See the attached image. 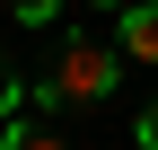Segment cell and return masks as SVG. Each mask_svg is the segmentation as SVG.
Returning <instances> with one entry per match:
<instances>
[{
    "label": "cell",
    "instance_id": "obj_1",
    "mask_svg": "<svg viewBox=\"0 0 158 150\" xmlns=\"http://www.w3.org/2000/svg\"><path fill=\"white\" fill-rule=\"evenodd\" d=\"M114 88H123V53L106 35H62L53 71L35 80V106H106Z\"/></svg>",
    "mask_w": 158,
    "mask_h": 150
},
{
    "label": "cell",
    "instance_id": "obj_2",
    "mask_svg": "<svg viewBox=\"0 0 158 150\" xmlns=\"http://www.w3.org/2000/svg\"><path fill=\"white\" fill-rule=\"evenodd\" d=\"M123 62H158V0H123Z\"/></svg>",
    "mask_w": 158,
    "mask_h": 150
},
{
    "label": "cell",
    "instance_id": "obj_3",
    "mask_svg": "<svg viewBox=\"0 0 158 150\" xmlns=\"http://www.w3.org/2000/svg\"><path fill=\"white\" fill-rule=\"evenodd\" d=\"M0 150H62V141H53L44 124H18V115H9V133H0Z\"/></svg>",
    "mask_w": 158,
    "mask_h": 150
},
{
    "label": "cell",
    "instance_id": "obj_4",
    "mask_svg": "<svg viewBox=\"0 0 158 150\" xmlns=\"http://www.w3.org/2000/svg\"><path fill=\"white\" fill-rule=\"evenodd\" d=\"M9 18H18V27H53V18H62V0H9Z\"/></svg>",
    "mask_w": 158,
    "mask_h": 150
},
{
    "label": "cell",
    "instance_id": "obj_5",
    "mask_svg": "<svg viewBox=\"0 0 158 150\" xmlns=\"http://www.w3.org/2000/svg\"><path fill=\"white\" fill-rule=\"evenodd\" d=\"M141 150H158V97L141 106Z\"/></svg>",
    "mask_w": 158,
    "mask_h": 150
},
{
    "label": "cell",
    "instance_id": "obj_6",
    "mask_svg": "<svg viewBox=\"0 0 158 150\" xmlns=\"http://www.w3.org/2000/svg\"><path fill=\"white\" fill-rule=\"evenodd\" d=\"M0 88H9V62H0Z\"/></svg>",
    "mask_w": 158,
    "mask_h": 150
},
{
    "label": "cell",
    "instance_id": "obj_7",
    "mask_svg": "<svg viewBox=\"0 0 158 150\" xmlns=\"http://www.w3.org/2000/svg\"><path fill=\"white\" fill-rule=\"evenodd\" d=\"M106 9H123V0H106Z\"/></svg>",
    "mask_w": 158,
    "mask_h": 150
}]
</instances>
